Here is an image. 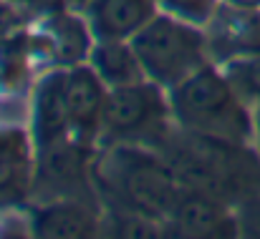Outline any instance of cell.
<instances>
[{
    "label": "cell",
    "instance_id": "cell-1",
    "mask_svg": "<svg viewBox=\"0 0 260 239\" xmlns=\"http://www.w3.org/2000/svg\"><path fill=\"white\" fill-rule=\"evenodd\" d=\"M93 186L111 207L147 214L162 224L170 222L184 194L174 164L147 144H104L93 156Z\"/></svg>",
    "mask_w": 260,
    "mask_h": 239
},
{
    "label": "cell",
    "instance_id": "cell-2",
    "mask_svg": "<svg viewBox=\"0 0 260 239\" xmlns=\"http://www.w3.org/2000/svg\"><path fill=\"white\" fill-rule=\"evenodd\" d=\"M172 121L189 134L250 146L255 139L253 106L233 88L220 63L210 61L167 91Z\"/></svg>",
    "mask_w": 260,
    "mask_h": 239
},
{
    "label": "cell",
    "instance_id": "cell-3",
    "mask_svg": "<svg viewBox=\"0 0 260 239\" xmlns=\"http://www.w3.org/2000/svg\"><path fill=\"white\" fill-rule=\"evenodd\" d=\"M132 46L144 76L167 91L212 61L205 28L162 10L132 38Z\"/></svg>",
    "mask_w": 260,
    "mask_h": 239
},
{
    "label": "cell",
    "instance_id": "cell-4",
    "mask_svg": "<svg viewBox=\"0 0 260 239\" xmlns=\"http://www.w3.org/2000/svg\"><path fill=\"white\" fill-rule=\"evenodd\" d=\"M172 121L167 88L144 78L109 88L99 144H154Z\"/></svg>",
    "mask_w": 260,
    "mask_h": 239
},
{
    "label": "cell",
    "instance_id": "cell-5",
    "mask_svg": "<svg viewBox=\"0 0 260 239\" xmlns=\"http://www.w3.org/2000/svg\"><path fill=\"white\" fill-rule=\"evenodd\" d=\"M30 38L36 58L38 63H46V71L86 63L96 43L86 15L71 8H58L41 15L36 30H30Z\"/></svg>",
    "mask_w": 260,
    "mask_h": 239
},
{
    "label": "cell",
    "instance_id": "cell-6",
    "mask_svg": "<svg viewBox=\"0 0 260 239\" xmlns=\"http://www.w3.org/2000/svg\"><path fill=\"white\" fill-rule=\"evenodd\" d=\"M30 139L36 151H43L71 134V116L66 101V68H48L30 86Z\"/></svg>",
    "mask_w": 260,
    "mask_h": 239
},
{
    "label": "cell",
    "instance_id": "cell-7",
    "mask_svg": "<svg viewBox=\"0 0 260 239\" xmlns=\"http://www.w3.org/2000/svg\"><path fill=\"white\" fill-rule=\"evenodd\" d=\"M30 234L41 239H86L101 234V214L93 199H43L28 212Z\"/></svg>",
    "mask_w": 260,
    "mask_h": 239
},
{
    "label": "cell",
    "instance_id": "cell-8",
    "mask_svg": "<svg viewBox=\"0 0 260 239\" xmlns=\"http://www.w3.org/2000/svg\"><path fill=\"white\" fill-rule=\"evenodd\" d=\"M106 83L96 76V71L86 63L66 68V101L71 116V134L96 146L101 136V118L106 106Z\"/></svg>",
    "mask_w": 260,
    "mask_h": 239
},
{
    "label": "cell",
    "instance_id": "cell-9",
    "mask_svg": "<svg viewBox=\"0 0 260 239\" xmlns=\"http://www.w3.org/2000/svg\"><path fill=\"white\" fill-rule=\"evenodd\" d=\"M210 58L225 63L230 58L260 53V10L220 5L215 18L205 25Z\"/></svg>",
    "mask_w": 260,
    "mask_h": 239
},
{
    "label": "cell",
    "instance_id": "cell-10",
    "mask_svg": "<svg viewBox=\"0 0 260 239\" xmlns=\"http://www.w3.org/2000/svg\"><path fill=\"white\" fill-rule=\"evenodd\" d=\"M36 146L20 124H0V204H18L33 189Z\"/></svg>",
    "mask_w": 260,
    "mask_h": 239
},
{
    "label": "cell",
    "instance_id": "cell-11",
    "mask_svg": "<svg viewBox=\"0 0 260 239\" xmlns=\"http://www.w3.org/2000/svg\"><path fill=\"white\" fill-rule=\"evenodd\" d=\"M184 237H217V234H238L235 212L217 199V194L205 189L184 186V194L167 222Z\"/></svg>",
    "mask_w": 260,
    "mask_h": 239
},
{
    "label": "cell",
    "instance_id": "cell-12",
    "mask_svg": "<svg viewBox=\"0 0 260 239\" xmlns=\"http://www.w3.org/2000/svg\"><path fill=\"white\" fill-rule=\"evenodd\" d=\"M157 13V0H93L84 10L96 41H132Z\"/></svg>",
    "mask_w": 260,
    "mask_h": 239
},
{
    "label": "cell",
    "instance_id": "cell-13",
    "mask_svg": "<svg viewBox=\"0 0 260 239\" xmlns=\"http://www.w3.org/2000/svg\"><path fill=\"white\" fill-rule=\"evenodd\" d=\"M88 66L106 83V88H119L147 78L132 41H96Z\"/></svg>",
    "mask_w": 260,
    "mask_h": 239
},
{
    "label": "cell",
    "instance_id": "cell-14",
    "mask_svg": "<svg viewBox=\"0 0 260 239\" xmlns=\"http://www.w3.org/2000/svg\"><path fill=\"white\" fill-rule=\"evenodd\" d=\"M38 66L30 30H18L0 41V93L25 96L33 86V68Z\"/></svg>",
    "mask_w": 260,
    "mask_h": 239
},
{
    "label": "cell",
    "instance_id": "cell-15",
    "mask_svg": "<svg viewBox=\"0 0 260 239\" xmlns=\"http://www.w3.org/2000/svg\"><path fill=\"white\" fill-rule=\"evenodd\" d=\"M220 68L225 71L233 88L243 96V101H248L250 106L260 103V53L230 58L220 63Z\"/></svg>",
    "mask_w": 260,
    "mask_h": 239
},
{
    "label": "cell",
    "instance_id": "cell-16",
    "mask_svg": "<svg viewBox=\"0 0 260 239\" xmlns=\"http://www.w3.org/2000/svg\"><path fill=\"white\" fill-rule=\"evenodd\" d=\"M157 3L162 13H170L174 18H182L202 28L215 18V13L222 5V0H157Z\"/></svg>",
    "mask_w": 260,
    "mask_h": 239
},
{
    "label": "cell",
    "instance_id": "cell-17",
    "mask_svg": "<svg viewBox=\"0 0 260 239\" xmlns=\"http://www.w3.org/2000/svg\"><path fill=\"white\" fill-rule=\"evenodd\" d=\"M28 18H30L28 8H23L18 0H0V41L23 30Z\"/></svg>",
    "mask_w": 260,
    "mask_h": 239
},
{
    "label": "cell",
    "instance_id": "cell-18",
    "mask_svg": "<svg viewBox=\"0 0 260 239\" xmlns=\"http://www.w3.org/2000/svg\"><path fill=\"white\" fill-rule=\"evenodd\" d=\"M235 222H238V234L260 237V196H248L240 202L235 209Z\"/></svg>",
    "mask_w": 260,
    "mask_h": 239
},
{
    "label": "cell",
    "instance_id": "cell-19",
    "mask_svg": "<svg viewBox=\"0 0 260 239\" xmlns=\"http://www.w3.org/2000/svg\"><path fill=\"white\" fill-rule=\"evenodd\" d=\"M23 8H28V13H38V15H46L51 10H58V8H66V0H18Z\"/></svg>",
    "mask_w": 260,
    "mask_h": 239
},
{
    "label": "cell",
    "instance_id": "cell-20",
    "mask_svg": "<svg viewBox=\"0 0 260 239\" xmlns=\"http://www.w3.org/2000/svg\"><path fill=\"white\" fill-rule=\"evenodd\" d=\"M225 5L233 8H248V10H260V0H222Z\"/></svg>",
    "mask_w": 260,
    "mask_h": 239
},
{
    "label": "cell",
    "instance_id": "cell-21",
    "mask_svg": "<svg viewBox=\"0 0 260 239\" xmlns=\"http://www.w3.org/2000/svg\"><path fill=\"white\" fill-rule=\"evenodd\" d=\"M253 118H255V139H253V144H255V149L260 154V103L253 106Z\"/></svg>",
    "mask_w": 260,
    "mask_h": 239
},
{
    "label": "cell",
    "instance_id": "cell-22",
    "mask_svg": "<svg viewBox=\"0 0 260 239\" xmlns=\"http://www.w3.org/2000/svg\"><path fill=\"white\" fill-rule=\"evenodd\" d=\"M91 3H93V0H66V8H71V10H76V13H84Z\"/></svg>",
    "mask_w": 260,
    "mask_h": 239
}]
</instances>
